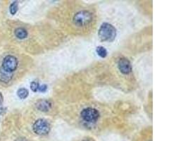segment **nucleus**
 <instances>
[{
	"mask_svg": "<svg viewBox=\"0 0 188 141\" xmlns=\"http://www.w3.org/2000/svg\"><path fill=\"white\" fill-rule=\"evenodd\" d=\"M83 141H91L90 140H88V139H85V140H83Z\"/></svg>",
	"mask_w": 188,
	"mask_h": 141,
	"instance_id": "nucleus-17",
	"label": "nucleus"
},
{
	"mask_svg": "<svg viewBox=\"0 0 188 141\" xmlns=\"http://www.w3.org/2000/svg\"><path fill=\"white\" fill-rule=\"evenodd\" d=\"M3 100H4V97H3L2 94H1V92H0V106H1V104H2Z\"/></svg>",
	"mask_w": 188,
	"mask_h": 141,
	"instance_id": "nucleus-15",
	"label": "nucleus"
},
{
	"mask_svg": "<svg viewBox=\"0 0 188 141\" xmlns=\"http://www.w3.org/2000/svg\"><path fill=\"white\" fill-rule=\"evenodd\" d=\"M96 52H97V54L102 58L106 57V55H107V51H106V49H105L104 47H102V46L97 47V49H96Z\"/></svg>",
	"mask_w": 188,
	"mask_h": 141,
	"instance_id": "nucleus-11",
	"label": "nucleus"
},
{
	"mask_svg": "<svg viewBox=\"0 0 188 141\" xmlns=\"http://www.w3.org/2000/svg\"><path fill=\"white\" fill-rule=\"evenodd\" d=\"M14 34H15L16 37L18 39H20V40L26 38L28 37V35L27 30L23 28H18L16 29L15 31H14Z\"/></svg>",
	"mask_w": 188,
	"mask_h": 141,
	"instance_id": "nucleus-9",
	"label": "nucleus"
},
{
	"mask_svg": "<svg viewBox=\"0 0 188 141\" xmlns=\"http://www.w3.org/2000/svg\"><path fill=\"white\" fill-rule=\"evenodd\" d=\"M98 34L101 40L110 43L116 38V30L111 24L104 23L100 27Z\"/></svg>",
	"mask_w": 188,
	"mask_h": 141,
	"instance_id": "nucleus-1",
	"label": "nucleus"
},
{
	"mask_svg": "<svg viewBox=\"0 0 188 141\" xmlns=\"http://www.w3.org/2000/svg\"><path fill=\"white\" fill-rule=\"evenodd\" d=\"M16 141H28V140H26V138H18Z\"/></svg>",
	"mask_w": 188,
	"mask_h": 141,
	"instance_id": "nucleus-16",
	"label": "nucleus"
},
{
	"mask_svg": "<svg viewBox=\"0 0 188 141\" xmlns=\"http://www.w3.org/2000/svg\"><path fill=\"white\" fill-rule=\"evenodd\" d=\"M36 108L41 111H48L52 107V103L48 100H39L35 104Z\"/></svg>",
	"mask_w": 188,
	"mask_h": 141,
	"instance_id": "nucleus-7",
	"label": "nucleus"
},
{
	"mask_svg": "<svg viewBox=\"0 0 188 141\" xmlns=\"http://www.w3.org/2000/svg\"><path fill=\"white\" fill-rule=\"evenodd\" d=\"M118 67L121 72L123 74H129L132 71L130 62L127 59H121L118 62Z\"/></svg>",
	"mask_w": 188,
	"mask_h": 141,
	"instance_id": "nucleus-6",
	"label": "nucleus"
},
{
	"mask_svg": "<svg viewBox=\"0 0 188 141\" xmlns=\"http://www.w3.org/2000/svg\"></svg>",
	"mask_w": 188,
	"mask_h": 141,
	"instance_id": "nucleus-18",
	"label": "nucleus"
},
{
	"mask_svg": "<svg viewBox=\"0 0 188 141\" xmlns=\"http://www.w3.org/2000/svg\"><path fill=\"white\" fill-rule=\"evenodd\" d=\"M47 90V85L44 84V85H40L38 91H40V92H46Z\"/></svg>",
	"mask_w": 188,
	"mask_h": 141,
	"instance_id": "nucleus-14",
	"label": "nucleus"
},
{
	"mask_svg": "<svg viewBox=\"0 0 188 141\" xmlns=\"http://www.w3.org/2000/svg\"><path fill=\"white\" fill-rule=\"evenodd\" d=\"M13 75L11 73H9L3 70L0 68V82L3 83H9L12 81Z\"/></svg>",
	"mask_w": 188,
	"mask_h": 141,
	"instance_id": "nucleus-8",
	"label": "nucleus"
},
{
	"mask_svg": "<svg viewBox=\"0 0 188 141\" xmlns=\"http://www.w3.org/2000/svg\"><path fill=\"white\" fill-rule=\"evenodd\" d=\"M83 120L87 123H94L98 120L100 113L96 109L88 107L84 109L81 114Z\"/></svg>",
	"mask_w": 188,
	"mask_h": 141,
	"instance_id": "nucleus-4",
	"label": "nucleus"
},
{
	"mask_svg": "<svg viewBox=\"0 0 188 141\" xmlns=\"http://www.w3.org/2000/svg\"><path fill=\"white\" fill-rule=\"evenodd\" d=\"M18 67V60L16 57L13 55H7L2 60L1 69L7 72L12 73L15 71Z\"/></svg>",
	"mask_w": 188,
	"mask_h": 141,
	"instance_id": "nucleus-3",
	"label": "nucleus"
},
{
	"mask_svg": "<svg viewBox=\"0 0 188 141\" xmlns=\"http://www.w3.org/2000/svg\"><path fill=\"white\" fill-rule=\"evenodd\" d=\"M28 91L26 88H20V89H18V91H17V95H18V97H19L20 99H21V100H24V99L27 98V97L28 96Z\"/></svg>",
	"mask_w": 188,
	"mask_h": 141,
	"instance_id": "nucleus-10",
	"label": "nucleus"
},
{
	"mask_svg": "<svg viewBox=\"0 0 188 141\" xmlns=\"http://www.w3.org/2000/svg\"><path fill=\"white\" fill-rule=\"evenodd\" d=\"M92 18V16L90 12L86 11H81L74 16L73 22L78 26H85L91 22Z\"/></svg>",
	"mask_w": 188,
	"mask_h": 141,
	"instance_id": "nucleus-5",
	"label": "nucleus"
},
{
	"mask_svg": "<svg viewBox=\"0 0 188 141\" xmlns=\"http://www.w3.org/2000/svg\"><path fill=\"white\" fill-rule=\"evenodd\" d=\"M50 124L47 120L40 119L36 121L33 126V130L35 133L39 136H45L50 131Z\"/></svg>",
	"mask_w": 188,
	"mask_h": 141,
	"instance_id": "nucleus-2",
	"label": "nucleus"
},
{
	"mask_svg": "<svg viewBox=\"0 0 188 141\" xmlns=\"http://www.w3.org/2000/svg\"><path fill=\"white\" fill-rule=\"evenodd\" d=\"M39 87H40V84L37 81H33L30 83V88H31L32 91L34 92H36L38 91Z\"/></svg>",
	"mask_w": 188,
	"mask_h": 141,
	"instance_id": "nucleus-13",
	"label": "nucleus"
},
{
	"mask_svg": "<svg viewBox=\"0 0 188 141\" xmlns=\"http://www.w3.org/2000/svg\"><path fill=\"white\" fill-rule=\"evenodd\" d=\"M18 2H17V1H14V2L10 5L9 7V11L11 14H12V15H15V14H16L17 11H18Z\"/></svg>",
	"mask_w": 188,
	"mask_h": 141,
	"instance_id": "nucleus-12",
	"label": "nucleus"
}]
</instances>
